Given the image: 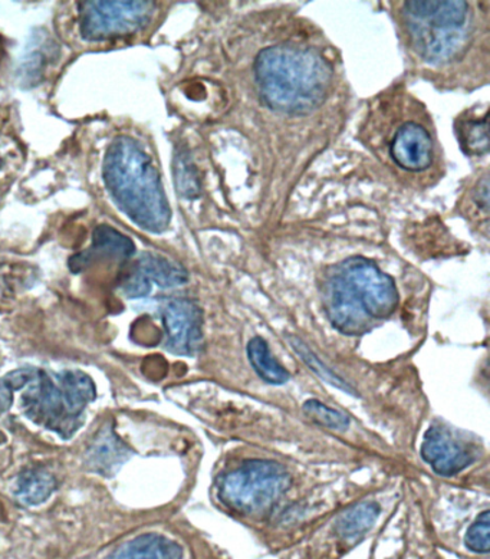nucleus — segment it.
Returning <instances> with one entry per match:
<instances>
[{
    "label": "nucleus",
    "mask_w": 490,
    "mask_h": 559,
    "mask_svg": "<svg viewBox=\"0 0 490 559\" xmlns=\"http://www.w3.org/2000/svg\"><path fill=\"white\" fill-rule=\"evenodd\" d=\"M466 547L470 551L488 554L490 549V513L485 511L480 513L478 520L467 530L465 538Z\"/></svg>",
    "instance_id": "nucleus-21"
},
{
    "label": "nucleus",
    "mask_w": 490,
    "mask_h": 559,
    "mask_svg": "<svg viewBox=\"0 0 490 559\" xmlns=\"http://www.w3.org/2000/svg\"><path fill=\"white\" fill-rule=\"evenodd\" d=\"M289 486L290 476L279 463L249 461L222 477L217 495L230 511L258 516L270 512Z\"/></svg>",
    "instance_id": "nucleus-7"
},
{
    "label": "nucleus",
    "mask_w": 490,
    "mask_h": 559,
    "mask_svg": "<svg viewBox=\"0 0 490 559\" xmlns=\"http://www.w3.org/2000/svg\"><path fill=\"white\" fill-rule=\"evenodd\" d=\"M379 515V504L374 502L358 503L338 518L335 530H337L342 538H358V536L364 535L374 525Z\"/></svg>",
    "instance_id": "nucleus-18"
},
{
    "label": "nucleus",
    "mask_w": 490,
    "mask_h": 559,
    "mask_svg": "<svg viewBox=\"0 0 490 559\" xmlns=\"http://www.w3.org/2000/svg\"><path fill=\"white\" fill-rule=\"evenodd\" d=\"M248 357L252 367L255 368L258 376H260L262 380H265L266 383L280 385L287 383L289 380L287 368L280 366V364L272 357L266 341L261 338V336H255V338L249 341Z\"/></svg>",
    "instance_id": "nucleus-17"
},
{
    "label": "nucleus",
    "mask_w": 490,
    "mask_h": 559,
    "mask_svg": "<svg viewBox=\"0 0 490 559\" xmlns=\"http://www.w3.org/2000/svg\"><path fill=\"white\" fill-rule=\"evenodd\" d=\"M57 479L48 471L29 469L20 476L16 481V498L24 504L35 507L44 503L56 492Z\"/></svg>",
    "instance_id": "nucleus-15"
},
{
    "label": "nucleus",
    "mask_w": 490,
    "mask_h": 559,
    "mask_svg": "<svg viewBox=\"0 0 490 559\" xmlns=\"http://www.w3.org/2000/svg\"><path fill=\"white\" fill-rule=\"evenodd\" d=\"M134 243L126 235L120 234L115 227L108 225L98 226L93 234V247L87 252L71 259V267L74 271L83 270L94 259H116L126 261L133 257Z\"/></svg>",
    "instance_id": "nucleus-13"
},
{
    "label": "nucleus",
    "mask_w": 490,
    "mask_h": 559,
    "mask_svg": "<svg viewBox=\"0 0 490 559\" xmlns=\"http://www.w3.org/2000/svg\"><path fill=\"white\" fill-rule=\"evenodd\" d=\"M361 135L362 143L404 179L421 180L440 158L432 118L404 93L377 98Z\"/></svg>",
    "instance_id": "nucleus-1"
},
{
    "label": "nucleus",
    "mask_w": 490,
    "mask_h": 559,
    "mask_svg": "<svg viewBox=\"0 0 490 559\" xmlns=\"http://www.w3.org/2000/svg\"><path fill=\"white\" fill-rule=\"evenodd\" d=\"M303 412H306L311 419H314L322 426L331 427V429H346L349 425L347 416L334 411V408L325 406V404L318 402V400H308V402L303 404Z\"/></svg>",
    "instance_id": "nucleus-20"
},
{
    "label": "nucleus",
    "mask_w": 490,
    "mask_h": 559,
    "mask_svg": "<svg viewBox=\"0 0 490 559\" xmlns=\"http://www.w3.org/2000/svg\"><path fill=\"white\" fill-rule=\"evenodd\" d=\"M167 349L177 356H194L203 343L201 308L189 299H174L163 308Z\"/></svg>",
    "instance_id": "nucleus-9"
},
{
    "label": "nucleus",
    "mask_w": 490,
    "mask_h": 559,
    "mask_svg": "<svg viewBox=\"0 0 490 559\" xmlns=\"http://www.w3.org/2000/svg\"><path fill=\"white\" fill-rule=\"evenodd\" d=\"M154 11L156 3L144 0L80 3L81 36L89 43H101L138 34L152 22Z\"/></svg>",
    "instance_id": "nucleus-8"
},
{
    "label": "nucleus",
    "mask_w": 490,
    "mask_h": 559,
    "mask_svg": "<svg viewBox=\"0 0 490 559\" xmlns=\"http://www.w3.org/2000/svg\"><path fill=\"white\" fill-rule=\"evenodd\" d=\"M131 456V450L111 426H104L85 453V465L101 476H112Z\"/></svg>",
    "instance_id": "nucleus-12"
},
{
    "label": "nucleus",
    "mask_w": 490,
    "mask_h": 559,
    "mask_svg": "<svg viewBox=\"0 0 490 559\" xmlns=\"http://www.w3.org/2000/svg\"><path fill=\"white\" fill-rule=\"evenodd\" d=\"M176 173L180 193L190 199L199 197V193H201V185H199L194 167L190 165L188 160L181 158L179 165H177Z\"/></svg>",
    "instance_id": "nucleus-22"
},
{
    "label": "nucleus",
    "mask_w": 490,
    "mask_h": 559,
    "mask_svg": "<svg viewBox=\"0 0 490 559\" xmlns=\"http://www.w3.org/2000/svg\"><path fill=\"white\" fill-rule=\"evenodd\" d=\"M188 280V271L179 263L158 254L144 253L134 263L129 278L122 284V290L129 298H143L147 297L153 284L160 288H175L184 285Z\"/></svg>",
    "instance_id": "nucleus-10"
},
{
    "label": "nucleus",
    "mask_w": 490,
    "mask_h": 559,
    "mask_svg": "<svg viewBox=\"0 0 490 559\" xmlns=\"http://www.w3.org/2000/svg\"><path fill=\"white\" fill-rule=\"evenodd\" d=\"M255 75L263 103L271 110L303 114L324 103L333 68L316 49L279 44L260 52Z\"/></svg>",
    "instance_id": "nucleus-3"
},
{
    "label": "nucleus",
    "mask_w": 490,
    "mask_h": 559,
    "mask_svg": "<svg viewBox=\"0 0 490 559\" xmlns=\"http://www.w3.org/2000/svg\"><path fill=\"white\" fill-rule=\"evenodd\" d=\"M324 297L331 324L346 335L369 333L375 321L392 317L398 307V290L392 276L361 257L349 258L334 267Z\"/></svg>",
    "instance_id": "nucleus-4"
},
{
    "label": "nucleus",
    "mask_w": 490,
    "mask_h": 559,
    "mask_svg": "<svg viewBox=\"0 0 490 559\" xmlns=\"http://www.w3.org/2000/svg\"><path fill=\"white\" fill-rule=\"evenodd\" d=\"M179 544L157 534H145L122 545L110 559H181Z\"/></svg>",
    "instance_id": "nucleus-14"
},
{
    "label": "nucleus",
    "mask_w": 490,
    "mask_h": 559,
    "mask_svg": "<svg viewBox=\"0 0 490 559\" xmlns=\"http://www.w3.org/2000/svg\"><path fill=\"white\" fill-rule=\"evenodd\" d=\"M402 7L408 43L429 66L459 62L475 43L478 21L469 2H404Z\"/></svg>",
    "instance_id": "nucleus-6"
},
{
    "label": "nucleus",
    "mask_w": 490,
    "mask_h": 559,
    "mask_svg": "<svg viewBox=\"0 0 490 559\" xmlns=\"http://www.w3.org/2000/svg\"><path fill=\"white\" fill-rule=\"evenodd\" d=\"M21 392L22 412L35 425L71 439L84 425L85 408L95 400V384L84 371L51 372L22 368L0 381V408L11 406L12 393Z\"/></svg>",
    "instance_id": "nucleus-2"
},
{
    "label": "nucleus",
    "mask_w": 490,
    "mask_h": 559,
    "mask_svg": "<svg viewBox=\"0 0 490 559\" xmlns=\"http://www.w3.org/2000/svg\"><path fill=\"white\" fill-rule=\"evenodd\" d=\"M290 344H292L294 352H297L298 356H301L303 362H306L316 376H320L322 380H325L328 384L335 385V388L344 390V392H347L348 394H354V390L349 388L348 383L343 379H339V377L335 374V372L331 371L324 362H321L320 358H316L315 354L312 353L301 340L292 338L290 340Z\"/></svg>",
    "instance_id": "nucleus-19"
},
{
    "label": "nucleus",
    "mask_w": 490,
    "mask_h": 559,
    "mask_svg": "<svg viewBox=\"0 0 490 559\" xmlns=\"http://www.w3.org/2000/svg\"><path fill=\"white\" fill-rule=\"evenodd\" d=\"M421 457L440 476H455L474 462V454L444 427H430L420 449Z\"/></svg>",
    "instance_id": "nucleus-11"
},
{
    "label": "nucleus",
    "mask_w": 490,
    "mask_h": 559,
    "mask_svg": "<svg viewBox=\"0 0 490 559\" xmlns=\"http://www.w3.org/2000/svg\"><path fill=\"white\" fill-rule=\"evenodd\" d=\"M456 135L467 156H483L489 152L488 112L483 117L466 116L456 122Z\"/></svg>",
    "instance_id": "nucleus-16"
},
{
    "label": "nucleus",
    "mask_w": 490,
    "mask_h": 559,
    "mask_svg": "<svg viewBox=\"0 0 490 559\" xmlns=\"http://www.w3.org/2000/svg\"><path fill=\"white\" fill-rule=\"evenodd\" d=\"M104 181L120 211L152 234L170 225L171 211L160 175L139 141L118 138L107 150Z\"/></svg>",
    "instance_id": "nucleus-5"
}]
</instances>
